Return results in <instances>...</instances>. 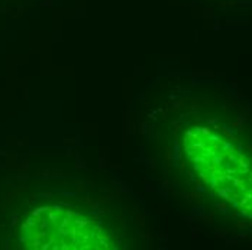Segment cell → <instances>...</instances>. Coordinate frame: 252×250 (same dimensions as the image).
Segmentation results:
<instances>
[{
    "mask_svg": "<svg viewBox=\"0 0 252 250\" xmlns=\"http://www.w3.org/2000/svg\"><path fill=\"white\" fill-rule=\"evenodd\" d=\"M19 246L32 250H109L118 249L119 242L99 217L65 204H51L26 217Z\"/></svg>",
    "mask_w": 252,
    "mask_h": 250,
    "instance_id": "obj_2",
    "label": "cell"
},
{
    "mask_svg": "<svg viewBox=\"0 0 252 250\" xmlns=\"http://www.w3.org/2000/svg\"><path fill=\"white\" fill-rule=\"evenodd\" d=\"M183 150L203 185L241 219L252 220V156L248 150L207 123L186 130Z\"/></svg>",
    "mask_w": 252,
    "mask_h": 250,
    "instance_id": "obj_1",
    "label": "cell"
}]
</instances>
